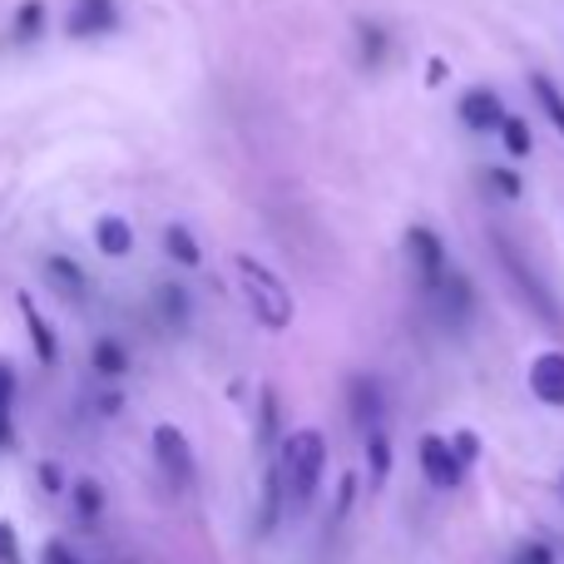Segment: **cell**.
<instances>
[{
    "label": "cell",
    "mask_w": 564,
    "mask_h": 564,
    "mask_svg": "<svg viewBox=\"0 0 564 564\" xmlns=\"http://www.w3.org/2000/svg\"><path fill=\"white\" fill-rule=\"evenodd\" d=\"M15 302H20V317H25V332H30V341H35V357H40V361H45V367H50V361L59 357V347H55V332H50V322L40 317V307H35V302H30V292H20Z\"/></svg>",
    "instance_id": "cell-11"
},
{
    "label": "cell",
    "mask_w": 564,
    "mask_h": 564,
    "mask_svg": "<svg viewBox=\"0 0 564 564\" xmlns=\"http://www.w3.org/2000/svg\"><path fill=\"white\" fill-rule=\"evenodd\" d=\"M119 25V10L115 0H75L65 15V35L75 40H95V35H109Z\"/></svg>",
    "instance_id": "cell-7"
},
{
    "label": "cell",
    "mask_w": 564,
    "mask_h": 564,
    "mask_svg": "<svg viewBox=\"0 0 564 564\" xmlns=\"http://www.w3.org/2000/svg\"><path fill=\"white\" fill-rule=\"evenodd\" d=\"M159 307H164V322L169 327H184V312H188V297H184V288H159Z\"/></svg>",
    "instance_id": "cell-23"
},
{
    "label": "cell",
    "mask_w": 564,
    "mask_h": 564,
    "mask_svg": "<svg viewBox=\"0 0 564 564\" xmlns=\"http://www.w3.org/2000/svg\"><path fill=\"white\" fill-rule=\"evenodd\" d=\"M154 460L169 476V486H188L194 480V451L178 426H154Z\"/></svg>",
    "instance_id": "cell-4"
},
{
    "label": "cell",
    "mask_w": 564,
    "mask_h": 564,
    "mask_svg": "<svg viewBox=\"0 0 564 564\" xmlns=\"http://www.w3.org/2000/svg\"><path fill=\"white\" fill-rule=\"evenodd\" d=\"M351 411H357V426L377 431L381 397H377V381H371V377H357V381H351Z\"/></svg>",
    "instance_id": "cell-15"
},
{
    "label": "cell",
    "mask_w": 564,
    "mask_h": 564,
    "mask_svg": "<svg viewBox=\"0 0 564 564\" xmlns=\"http://www.w3.org/2000/svg\"><path fill=\"white\" fill-rule=\"evenodd\" d=\"M95 243L105 258H124L129 248H134V228L124 224V218H99L95 224Z\"/></svg>",
    "instance_id": "cell-13"
},
{
    "label": "cell",
    "mask_w": 564,
    "mask_h": 564,
    "mask_svg": "<svg viewBox=\"0 0 564 564\" xmlns=\"http://www.w3.org/2000/svg\"><path fill=\"white\" fill-rule=\"evenodd\" d=\"M40 25H45V6H40V0H25V6L15 10V30H10V35H15V40H35Z\"/></svg>",
    "instance_id": "cell-21"
},
{
    "label": "cell",
    "mask_w": 564,
    "mask_h": 564,
    "mask_svg": "<svg viewBox=\"0 0 564 564\" xmlns=\"http://www.w3.org/2000/svg\"><path fill=\"white\" fill-rule=\"evenodd\" d=\"M530 89H535V99H540V109L550 115V124L564 134V95H560V85L550 75H530Z\"/></svg>",
    "instance_id": "cell-16"
},
{
    "label": "cell",
    "mask_w": 564,
    "mask_h": 564,
    "mask_svg": "<svg viewBox=\"0 0 564 564\" xmlns=\"http://www.w3.org/2000/svg\"><path fill=\"white\" fill-rule=\"evenodd\" d=\"M406 258H411V268H416V278H421V288L426 292H436L441 282H446V248H441V238L431 234V228H411L406 234Z\"/></svg>",
    "instance_id": "cell-3"
},
{
    "label": "cell",
    "mask_w": 564,
    "mask_h": 564,
    "mask_svg": "<svg viewBox=\"0 0 564 564\" xmlns=\"http://www.w3.org/2000/svg\"><path fill=\"white\" fill-rule=\"evenodd\" d=\"M282 480H288V496L297 506H312V496L322 490V470H327V436L322 431H292L278 451Z\"/></svg>",
    "instance_id": "cell-2"
},
{
    "label": "cell",
    "mask_w": 564,
    "mask_h": 564,
    "mask_svg": "<svg viewBox=\"0 0 564 564\" xmlns=\"http://www.w3.org/2000/svg\"><path fill=\"white\" fill-rule=\"evenodd\" d=\"M451 446H456V456L466 460V466H476V460H480V436H476V431H456V436H451Z\"/></svg>",
    "instance_id": "cell-27"
},
{
    "label": "cell",
    "mask_w": 564,
    "mask_h": 564,
    "mask_svg": "<svg viewBox=\"0 0 564 564\" xmlns=\"http://www.w3.org/2000/svg\"><path fill=\"white\" fill-rule=\"evenodd\" d=\"M530 391L545 406H564V351H540L530 361Z\"/></svg>",
    "instance_id": "cell-8"
},
{
    "label": "cell",
    "mask_w": 564,
    "mask_h": 564,
    "mask_svg": "<svg viewBox=\"0 0 564 564\" xmlns=\"http://www.w3.org/2000/svg\"><path fill=\"white\" fill-rule=\"evenodd\" d=\"M486 184L496 188L500 198H520V194H525V184H520V178L510 174V169H486Z\"/></svg>",
    "instance_id": "cell-25"
},
{
    "label": "cell",
    "mask_w": 564,
    "mask_h": 564,
    "mask_svg": "<svg viewBox=\"0 0 564 564\" xmlns=\"http://www.w3.org/2000/svg\"><path fill=\"white\" fill-rule=\"evenodd\" d=\"M129 357L119 341H95V371H105V377H124Z\"/></svg>",
    "instance_id": "cell-22"
},
{
    "label": "cell",
    "mask_w": 564,
    "mask_h": 564,
    "mask_svg": "<svg viewBox=\"0 0 564 564\" xmlns=\"http://www.w3.org/2000/svg\"><path fill=\"white\" fill-rule=\"evenodd\" d=\"M421 470L436 490H456L466 480V460L456 456V446L441 436H421Z\"/></svg>",
    "instance_id": "cell-5"
},
{
    "label": "cell",
    "mask_w": 564,
    "mask_h": 564,
    "mask_svg": "<svg viewBox=\"0 0 564 564\" xmlns=\"http://www.w3.org/2000/svg\"><path fill=\"white\" fill-rule=\"evenodd\" d=\"M69 496H75V506H79V516H85V520H95V516H99V506H105V496H99L95 480H79V486L69 490Z\"/></svg>",
    "instance_id": "cell-24"
},
{
    "label": "cell",
    "mask_w": 564,
    "mask_h": 564,
    "mask_svg": "<svg viewBox=\"0 0 564 564\" xmlns=\"http://www.w3.org/2000/svg\"><path fill=\"white\" fill-rule=\"evenodd\" d=\"M234 273H238V288H243L248 307H253V317L263 322L268 332L292 327V292L273 268L258 263V258H248V253H234Z\"/></svg>",
    "instance_id": "cell-1"
},
{
    "label": "cell",
    "mask_w": 564,
    "mask_h": 564,
    "mask_svg": "<svg viewBox=\"0 0 564 564\" xmlns=\"http://www.w3.org/2000/svg\"><path fill=\"white\" fill-rule=\"evenodd\" d=\"M10 406H15V377H10V367L0 361V451L15 446V421H10Z\"/></svg>",
    "instance_id": "cell-17"
},
{
    "label": "cell",
    "mask_w": 564,
    "mask_h": 564,
    "mask_svg": "<svg viewBox=\"0 0 564 564\" xmlns=\"http://www.w3.org/2000/svg\"><path fill=\"white\" fill-rule=\"evenodd\" d=\"M367 466H371V486H381V480L391 476V441L381 436V431L367 436Z\"/></svg>",
    "instance_id": "cell-19"
},
{
    "label": "cell",
    "mask_w": 564,
    "mask_h": 564,
    "mask_svg": "<svg viewBox=\"0 0 564 564\" xmlns=\"http://www.w3.org/2000/svg\"><path fill=\"white\" fill-rule=\"evenodd\" d=\"M351 500H357V476H341L337 480V520L351 510Z\"/></svg>",
    "instance_id": "cell-31"
},
{
    "label": "cell",
    "mask_w": 564,
    "mask_h": 564,
    "mask_svg": "<svg viewBox=\"0 0 564 564\" xmlns=\"http://www.w3.org/2000/svg\"><path fill=\"white\" fill-rule=\"evenodd\" d=\"M0 564H20V545H15V530L0 520Z\"/></svg>",
    "instance_id": "cell-30"
},
{
    "label": "cell",
    "mask_w": 564,
    "mask_h": 564,
    "mask_svg": "<svg viewBox=\"0 0 564 564\" xmlns=\"http://www.w3.org/2000/svg\"><path fill=\"white\" fill-rule=\"evenodd\" d=\"M40 560H45V564H79L75 550H69V545H59V540H50V545H45V555H40Z\"/></svg>",
    "instance_id": "cell-32"
},
{
    "label": "cell",
    "mask_w": 564,
    "mask_h": 564,
    "mask_svg": "<svg viewBox=\"0 0 564 564\" xmlns=\"http://www.w3.org/2000/svg\"><path fill=\"white\" fill-rule=\"evenodd\" d=\"M164 248H169V258H174L178 268H198V243H194V234H188L184 224H174V228H164Z\"/></svg>",
    "instance_id": "cell-18"
},
{
    "label": "cell",
    "mask_w": 564,
    "mask_h": 564,
    "mask_svg": "<svg viewBox=\"0 0 564 564\" xmlns=\"http://www.w3.org/2000/svg\"><path fill=\"white\" fill-rule=\"evenodd\" d=\"M520 564H555V550H550L545 540H530V545L520 550Z\"/></svg>",
    "instance_id": "cell-29"
},
{
    "label": "cell",
    "mask_w": 564,
    "mask_h": 564,
    "mask_svg": "<svg viewBox=\"0 0 564 564\" xmlns=\"http://www.w3.org/2000/svg\"><path fill=\"white\" fill-rule=\"evenodd\" d=\"M282 496H288V480H282V466L273 460V466L263 470V500H258V530H263V535H273V530H278Z\"/></svg>",
    "instance_id": "cell-10"
},
{
    "label": "cell",
    "mask_w": 564,
    "mask_h": 564,
    "mask_svg": "<svg viewBox=\"0 0 564 564\" xmlns=\"http://www.w3.org/2000/svg\"><path fill=\"white\" fill-rule=\"evenodd\" d=\"M361 50H367V65H377L381 50H387V30H381V25H361Z\"/></svg>",
    "instance_id": "cell-26"
},
{
    "label": "cell",
    "mask_w": 564,
    "mask_h": 564,
    "mask_svg": "<svg viewBox=\"0 0 564 564\" xmlns=\"http://www.w3.org/2000/svg\"><path fill=\"white\" fill-rule=\"evenodd\" d=\"M496 253H500V263H506V273L516 278V288H520V292H525V297H530V307H535V312H540V317H545V322H555V327H560L564 317H560L555 297H550V292L540 288V278L530 273V263H525V258H520L516 248L506 243V238H496Z\"/></svg>",
    "instance_id": "cell-6"
},
{
    "label": "cell",
    "mask_w": 564,
    "mask_h": 564,
    "mask_svg": "<svg viewBox=\"0 0 564 564\" xmlns=\"http://www.w3.org/2000/svg\"><path fill=\"white\" fill-rule=\"evenodd\" d=\"M460 119H466V129L486 134V129L506 124V109H500L496 89H466V95H460Z\"/></svg>",
    "instance_id": "cell-9"
},
{
    "label": "cell",
    "mask_w": 564,
    "mask_h": 564,
    "mask_svg": "<svg viewBox=\"0 0 564 564\" xmlns=\"http://www.w3.org/2000/svg\"><path fill=\"white\" fill-rule=\"evenodd\" d=\"M500 139H506V154L510 159H525L530 154V124L520 115H506V124H500Z\"/></svg>",
    "instance_id": "cell-20"
},
{
    "label": "cell",
    "mask_w": 564,
    "mask_h": 564,
    "mask_svg": "<svg viewBox=\"0 0 564 564\" xmlns=\"http://www.w3.org/2000/svg\"><path fill=\"white\" fill-rule=\"evenodd\" d=\"M258 436H263V451L273 446V436H278V401H273V391L263 397V431H258Z\"/></svg>",
    "instance_id": "cell-28"
},
{
    "label": "cell",
    "mask_w": 564,
    "mask_h": 564,
    "mask_svg": "<svg viewBox=\"0 0 564 564\" xmlns=\"http://www.w3.org/2000/svg\"><path fill=\"white\" fill-rule=\"evenodd\" d=\"M560 486H564V476H560Z\"/></svg>",
    "instance_id": "cell-34"
},
{
    "label": "cell",
    "mask_w": 564,
    "mask_h": 564,
    "mask_svg": "<svg viewBox=\"0 0 564 564\" xmlns=\"http://www.w3.org/2000/svg\"><path fill=\"white\" fill-rule=\"evenodd\" d=\"M431 297H436V307L446 312L451 322H466L470 317V302H476V297H470V282L460 278V273H446V282H441Z\"/></svg>",
    "instance_id": "cell-12"
},
{
    "label": "cell",
    "mask_w": 564,
    "mask_h": 564,
    "mask_svg": "<svg viewBox=\"0 0 564 564\" xmlns=\"http://www.w3.org/2000/svg\"><path fill=\"white\" fill-rule=\"evenodd\" d=\"M45 273H50V282H55L59 292H65V297L85 302L89 278H85V268H79V263H69V258H50V263H45Z\"/></svg>",
    "instance_id": "cell-14"
},
{
    "label": "cell",
    "mask_w": 564,
    "mask_h": 564,
    "mask_svg": "<svg viewBox=\"0 0 564 564\" xmlns=\"http://www.w3.org/2000/svg\"><path fill=\"white\" fill-rule=\"evenodd\" d=\"M426 79H431V85H441V79H446V59H431V69H426Z\"/></svg>",
    "instance_id": "cell-33"
},
{
    "label": "cell",
    "mask_w": 564,
    "mask_h": 564,
    "mask_svg": "<svg viewBox=\"0 0 564 564\" xmlns=\"http://www.w3.org/2000/svg\"><path fill=\"white\" fill-rule=\"evenodd\" d=\"M516 564H520V560H516Z\"/></svg>",
    "instance_id": "cell-35"
}]
</instances>
